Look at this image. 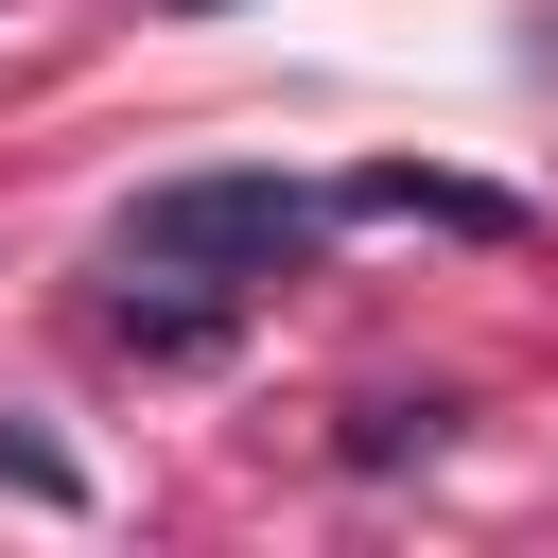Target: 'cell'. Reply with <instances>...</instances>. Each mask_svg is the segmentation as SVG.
I'll return each instance as SVG.
<instances>
[{
    "label": "cell",
    "mask_w": 558,
    "mask_h": 558,
    "mask_svg": "<svg viewBox=\"0 0 558 558\" xmlns=\"http://www.w3.org/2000/svg\"><path fill=\"white\" fill-rule=\"evenodd\" d=\"M314 192L296 174H157V192H122V227H105V262H140V279H209V296H262V279H296L314 262Z\"/></svg>",
    "instance_id": "obj_1"
},
{
    "label": "cell",
    "mask_w": 558,
    "mask_h": 558,
    "mask_svg": "<svg viewBox=\"0 0 558 558\" xmlns=\"http://www.w3.org/2000/svg\"><path fill=\"white\" fill-rule=\"evenodd\" d=\"M331 209H349V227H453V244H523V227H541L523 192H488V174H418V157H384V174H349Z\"/></svg>",
    "instance_id": "obj_2"
},
{
    "label": "cell",
    "mask_w": 558,
    "mask_h": 558,
    "mask_svg": "<svg viewBox=\"0 0 558 558\" xmlns=\"http://www.w3.org/2000/svg\"><path fill=\"white\" fill-rule=\"evenodd\" d=\"M105 349H140V366H227V349H244V296H209V279H140V262H122Z\"/></svg>",
    "instance_id": "obj_3"
},
{
    "label": "cell",
    "mask_w": 558,
    "mask_h": 558,
    "mask_svg": "<svg viewBox=\"0 0 558 558\" xmlns=\"http://www.w3.org/2000/svg\"><path fill=\"white\" fill-rule=\"evenodd\" d=\"M436 436H453V401H436V384H418V401L384 384V401H349V436H331V453H349V471H401V453H436Z\"/></svg>",
    "instance_id": "obj_4"
},
{
    "label": "cell",
    "mask_w": 558,
    "mask_h": 558,
    "mask_svg": "<svg viewBox=\"0 0 558 558\" xmlns=\"http://www.w3.org/2000/svg\"><path fill=\"white\" fill-rule=\"evenodd\" d=\"M0 488H17V506H87V471H70L52 436H17V418H0Z\"/></svg>",
    "instance_id": "obj_5"
},
{
    "label": "cell",
    "mask_w": 558,
    "mask_h": 558,
    "mask_svg": "<svg viewBox=\"0 0 558 558\" xmlns=\"http://www.w3.org/2000/svg\"><path fill=\"white\" fill-rule=\"evenodd\" d=\"M157 17H244V0H157Z\"/></svg>",
    "instance_id": "obj_6"
}]
</instances>
